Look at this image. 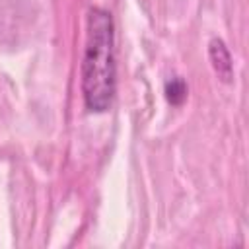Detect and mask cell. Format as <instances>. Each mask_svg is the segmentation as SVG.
Here are the masks:
<instances>
[{"mask_svg":"<svg viewBox=\"0 0 249 249\" xmlns=\"http://www.w3.org/2000/svg\"><path fill=\"white\" fill-rule=\"evenodd\" d=\"M82 93L86 107L95 113L107 111L115 95V33L111 14L103 8L88 12Z\"/></svg>","mask_w":249,"mask_h":249,"instance_id":"6da1fadb","label":"cell"},{"mask_svg":"<svg viewBox=\"0 0 249 249\" xmlns=\"http://www.w3.org/2000/svg\"><path fill=\"white\" fill-rule=\"evenodd\" d=\"M208 58L212 62L214 72L218 74V78L222 82H230L233 78V64H231V56L228 47L224 45L222 39H212L208 45Z\"/></svg>","mask_w":249,"mask_h":249,"instance_id":"7a4b0ae2","label":"cell"},{"mask_svg":"<svg viewBox=\"0 0 249 249\" xmlns=\"http://www.w3.org/2000/svg\"><path fill=\"white\" fill-rule=\"evenodd\" d=\"M165 97L171 105H181L187 99V84L183 78L175 76L165 82Z\"/></svg>","mask_w":249,"mask_h":249,"instance_id":"3957f363","label":"cell"}]
</instances>
